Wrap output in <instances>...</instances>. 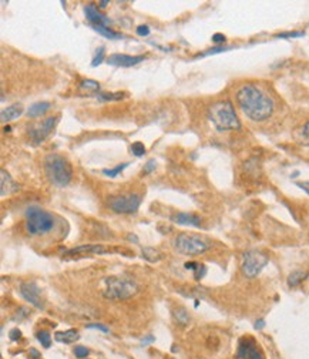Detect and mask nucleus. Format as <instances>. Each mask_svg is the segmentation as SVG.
<instances>
[{
  "label": "nucleus",
  "instance_id": "obj_40",
  "mask_svg": "<svg viewBox=\"0 0 309 359\" xmlns=\"http://www.w3.org/2000/svg\"><path fill=\"white\" fill-rule=\"evenodd\" d=\"M197 267H198V262H185V268H187V270L194 271Z\"/></svg>",
  "mask_w": 309,
  "mask_h": 359
},
{
  "label": "nucleus",
  "instance_id": "obj_15",
  "mask_svg": "<svg viewBox=\"0 0 309 359\" xmlns=\"http://www.w3.org/2000/svg\"><path fill=\"white\" fill-rule=\"evenodd\" d=\"M171 221L176 224H180V225L201 227V218L197 214H191V213H177L171 217Z\"/></svg>",
  "mask_w": 309,
  "mask_h": 359
},
{
  "label": "nucleus",
  "instance_id": "obj_18",
  "mask_svg": "<svg viewBox=\"0 0 309 359\" xmlns=\"http://www.w3.org/2000/svg\"><path fill=\"white\" fill-rule=\"evenodd\" d=\"M49 110H50V103L49 101H37V103H34L27 109L26 114L30 119H37V117L44 116Z\"/></svg>",
  "mask_w": 309,
  "mask_h": 359
},
{
  "label": "nucleus",
  "instance_id": "obj_1",
  "mask_svg": "<svg viewBox=\"0 0 309 359\" xmlns=\"http://www.w3.org/2000/svg\"><path fill=\"white\" fill-rule=\"evenodd\" d=\"M237 103L243 113L252 121H264L274 113V101L254 84H245L237 91Z\"/></svg>",
  "mask_w": 309,
  "mask_h": 359
},
{
  "label": "nucleus",
  "instance_id": "obj_2",
  "mask_svg": "<svg viewBox=\"0 0 309 359\" xmlns=\"http://www.w3.org/2000/svg\"><path fill=\"white\" fill-rule=\"evenodd\" d=\"M208 120L214 124L218 131L240 130L241 123L235 113V109L231 101L221 100L217 101L208 109Z\"/></svg>",
  "mask_w": 309,
  "mask_h": 359
},
{
  "label": "nucleus",
  "instance_id": "obj_22",
  "mask_svg": "<svg viewBox=\"0 0 309 359\" xmlns=\"http://www.w3.org/2000/svg\"><path fill=\"white\" fill-rule=\"evenodd\" d=\"M78 88L80 90H86L87 93H96V91L100 90V84L97 81H94V80H83V81H80Z\"/></svg>",
  "mask_w": 309,
  "mask_h": 359
},
{
  "label": "nucleus",
  "instance_id": "obj_11",
  "mask_svg": "<svg viewBox=\"0 0 309 359\" xmlns=\"http://www.w3.org/2000/svg\"><path fill=\"white\" fill-rule=\"evenodd\" d=\"M20 295L27 302H30L33 306H36L37 309H43L44 308L42 296H40V288L33 281L22 283V285H20Z\"/></svg>",
  "mask_w": 309,
  "mask_h": 359
},
{
  "label": "nucleus",
  "instance_id": "obj_38",
  "mask_svg": "<svg viewBox=\"0 0 309 359\" xmlns=\"http://www.w3.org/2000/svg\"><path fill=\"white\" fill-rule=\"evenodd\" d=\"M87 328H93V329H100V331H103V332H110V329L107 327H103V325H100V324H90L87 325Z\"/></svg>",
  "mask_w": 309,
  "mask_h": 359
},
{
  "label": "nucleus",
  "instance_id": "obj_28",
  "mask_svg": "<svg viewBox=\"0 0 309 359\" xmlns=\"http://www.w3.org/2000/svg\"><path fill=\"white\" fill-rule=\"evenodd\" d=\"M131 152L135 155V157H141V155H144V154H145V147H144L143 143L140 142L132 143Z\"/></svg>",
  "mask_w": 309,
  "mask_h": 359
},
{
  "label": "nucleus",
  "instance_id": "obj_39",
  "mask_svg": "<svg viewBox=\"0 0 309 359\" xmlns=\"http://www.w3.org/2000/svg\"><path fill=\"white\" fill-rule=\"evenodd\" d=\"M299 188H302L307 194H309V181H301V183H297Z\"/></svg>",
  "mask_w": 309,
  "mask_h": 359
},
{
  "label": "nucleus",
  "instance_id": "obj_29",
  "mask_svg": "<svg viewBox=\"0 0 309 359\" xmlns=\"http://www.w3.org/2000/svg\"><path fill=\"white\" fill-rule=\"evenodd\" d=\"M231 47H221V46H218V47H214V49H210V50H207L205 53H201V55H198L197 57H205V56H210V55H217V53H221V52H227V50H230Z\"/></svg>",
  "mask_w": 309,
  "mask_h": 359
},
{
  "label": "nucleus",
  "instance_id": "obj_10",
  "mask_svg": "<svg viewBox=\"0 0 309 359\" xmlns=\"http://www.w3.org/2000/svg\"><path fill=\"white\" fill-rule=\"evenodd\" d=\"M56 124H57V117H49V119L43 120L42 123L36 124L34 127H32V129L29 130V136H30L32 142H33L34 144L43 143L44 140L49 137V134L53 131Z\"/></svg>",
  "mask_w": 309,
  "mask_h": 359
},
{
  "label": "nucleus",
  "instance_id": "obj_26",
  "mask_svg": "<svg viewBox=\"0 0 309 359\" xmlns=\"http://www.w3.org/2000/svg\"><path fill=\"white\" fill-rule=\"evenodd\" d=\"M174 318L178 321V324H181V325H187L188 321H189V316H188L185 309H178V311H176V312H174Z\"/></svg>",
  "mask_w": 309,
  "mask_h": 359
},
{
  "label": "nucleus",
  "instance_id": "obj_5",
  "mask_svg": "<svg viewBox=\"0 0 309 359\" xmlns=\"http://www.w3.org/2000/svg\"><path fill=\"white\" fill-rule=\"evenodd\" d=\"M55 217L40 207L32 206L26 210V231L30 235H43L55 228Z\"/></svg>",
  "mask_w": 309,
  "mask_h": 359
},
{
  "label": "nucleus",
  "instance_id": "obj_24",
  "mask_svg": "<svg viewBox=\"0 0 309 359\" xmlns=\"http://www.w3.org/2000/svg\"><path fill=\"white\" fill-rule=\"evenodd\" d=\"M37 341L42 344L43 348H50V345H52V337H50V334L47 331L37 332Z\"/></svg>",
  "mask_w": 309,
  "mask_h": 359
},
{
  "label": "nucleus",
  "instance_id": "obj_21",
  "mask_svg": "<svg viewBox=\"0 0 309 359\" xmlns=\"http://www.w3.org/2000/svg\"><path fill=\"white\" fill-rule=\"evenodd\" d=\"M93 29H94V30H96L97 33H100L101 36H104V37L110 39V40H116V39H120V37H123L120 33L113 32L111 29L107 27V26H93Z\"/></svg>",
  "mask_w": 309,
  "mask_h": 359
},
{
  "label": "nucleus",
  "instance_id": "obj_42",
  "mask_svg": "<svg viewBox=\"0 0 309 359\" xmlns=\"http://www.w3.org/2000/svg\"><path fill=\"white\" fill-rule=\"evenodd\" d=\"M107 4H109V1H107V0H103V1H100V3H99V6L101 7V9H104V7H106Z\"/></svg>",
  "mask_w": 309,
  "mask_h": 359
},
{
  "label": "nucleus",
  "instance_id": "obj_13",
  "mask_svg": "<svg viewBox=\"0 0 309 359\" xmlns=\"http://www.w3.org/2000/svg\"><path fill=\"white\" fill-rule=\"evenodd\" d=\"M84 14H86L88 22L91 23L93 26H109L111 23L110 19L106 17L103 13H100L99 7L93 3H90L84 7Z\"/></svg>",
  "mask_w": 309,
  "mask_h": 359
},
{
  "label": "nucleus",
  "instance_id": "obj_43",
  "mask_svg": "<svg viewBox=\"0 0 309 359\" xmlns=\"http://www.w3.org/2000/svg\"><path fill=\"white\" fill-rule=\"evenodd\" d=\"M153 341H154V338L150 337V338H147V339H143V344H148V342H153Z\"/></svg>",
  "mask_w": 309,
  "mask_h": 359
},
{
  "label": "nucleus",
  "instance_id": "obj_32",
  "mask_svg": "<svg viewBox=\"0 0 309 359\" xmlns=\"http://www.w3.org/2000/svg\"><path fill=\"white\" fill-rule=\"evenodd\" d=\"M205 272H207V268H205V265H201V264H198V267L194 270V278L197 280V281H199L204 275H205Z\"/></svg>",
  "mask_w": 309,
  "mask_h": 359
},
{
  "label": "nucleus",
  "instance_id": "obj_7",
  "mask_svg": "<svg viewBox=\"0 0 309 359\" xmlns=\"http://www.w3.org/2000/svg\"><path fill=\"white\" fill-rule=\"evenodd\" d=\"M268 261H269L268 257L261 251H247V252H244L243 264H241L243 274L247 278H255L261 274Z\"/></svg>",
  "mask_w": 309,
  "mask_h": 359
},
{
  "label": "nucleus",
  "instance_id": "obj_37",
  "mask_svg": "<svg viewBox=\"0 0 309 359\" xmlns=\"http://www.w3.org/2000/svg\"><path fill=\"white\" fill-rule=\"evenodd\" d=\"M20 335H22V332L17 329V328H14V329H11L10 331V339L11 341H17V339H20Z\"/></svg>",
  "mask_w": 309,
  "mask_h": 359
},
{
  "label": "nucleus",
  "instance_id": "obj_16",
  "mask_svg": "<svg viewBox=\"0 0 309 359\" xmlns=\"http://www.w3.org/2000/svg\"><path fill=\"white\" fill-rule=\"evenodd\" d=\"M109 250H106L103 245L97 244H88V245H80L77 248L66 251V255H80V254H107Z\"/></svg>",
  "mask_w": 309,
  "mask_h": 359
},
{
  "label": "nucleus",
  "instance_id": "obj_9",
  "mask_svg": "<svg viewBox=\"0 0 309 359\" xmlns=\"http://www.w3.org/2000/svg\"><path fill=\"white\" fill-rule=\"evenodd\" d=\"M237 358L238 359H265V355L259 349V345L256 344L254 338L251 335H245L238 342L237 349Z\"/></svg>",
  "mask_w": 309,
  "mask_h": 359
},
{
  "label": "nucleus",
  "instance_id": "obj_14",
  "mask_svg": "<svg viewBox=\"0 0 309 359\" xmlns=\"http://www.w3.org/2000/svg\"><path fill=\"white\" fill-rule=\"evenodd\" d=\"M0 196L6 197L10 196L13 193L19 191V184L13 180L10 174L6 171V170H1L0 171Z\"/></svg>",
  "mask_w": 309,
  "mask_h": 359
},
{
  "label": "nucleus",
  "instance_id": "obj_20",
  "mask_svg": "<svg viewBox=\"0 0 309 359\" xmlns=\"http://www.w3.org/2000/svg\"><path fill=\"white\" fill-rule=\"evenodd\" d=\"M307 277H308L307 272L294 271L292 274H289V277H288V285L291 288H295V287H298L299 284L304 283V280H307Z\"/></svg>",
  "mask_w": 309,
  "mask_h": 359
},
{
  "label": "nucleus",
  "instance_id": "obj_23",
  "mask_svg": "<svg viewBox=\"0 0 309 359\" xmlns=\"http://www.w3.org/2000/svg\"><path fill=\"white\" fill-rule=\"evenodd\" d=\"M127 165H128V163H123L119 164V165L114 167V168H106V170H103V174L107 175V177H111V178H114V177H117V175L120 174L123 170H125Z\"/></svg>",
  "mask_w": 309,
  "mask_h": 359
},
{
  "label": "nucleus",
  "instance_id": "obj_4",
  "mask_svg": "<svg viewBox=\"0 0 309 359\" xmlns=\"http://www.w3.org/2000/svg\"><path fill=\"white\" fill-rule=\"evenodd\" d=\"M106 288L103 291V296L111 301L128 299L138 292V285L127 277H110L106 278Z\"/></svg>",
  "mask_w": 309,
  "mask_h": 359
},
{
  "label": "nucleus",
  "instance_id": "obj_17",
  "mask_svg": "<svg viewBox=\"0 0 309 359\" xmlns=\"http://www.w3.org/2000/svg\"><path fill=\"white\" fill-rule=\"evenodd\" d=\"M23 114V107L22 104H19V103H14V104H11V106H7L6 109L1 110V113H0V119L3 123H7V121H11V120L17 119V117H20Z\"/></svg>",
  "mask_w": 309,
  "mask_h": 359
},
{
  "label": "nucleus",
  "instance_id": "obj_12",
  "mask_svg": "<svg viewBox=\"0 0 309 359\" xmlns=\"http://www.w3.org/2000/svg\"><path fill=\"white\" fill-rule=\"evenodd\" d=\"M144 60V56H128L122 55V53H114L107 57V63L110 66H117V67H131V66L138 65Z\"/></svg>",
  "mask_w": 309,
  "mask_h": 359
},
{
  "label": "nucleus",
  "instance_id": "obj_19",
  "mask_svg": "<svg viewBox=\"0 0 309 359\" xmlns=\"http://www.w3.org/2000/svg\"><path fill=\"white\" fill-rule=\"evenodd\" d=\"M78 339V332L76 329H68L66 332H57L56 334V341L63 342V344H73Z\"/></svg>",
  "mask_w": 309,
  "mask_h": 359
},
{
  "label": "nucleus",
  "instance_id": "obj_6",
  "mask_svg": "<svg viewBox=\"0 0 309 359\" xmlns=\"http://www.w3.org/2000/svg\"><path fill=\"white\" fill-rule=\"evenodd\" d=\"M174 247L180 254L184 255H199L210 250L211 242L201 235L183 232L174 239Z\"/></svg>",
  "mask_w": 309,
  "mask_h": 359
},
{
  "label": "nucleus",
  "instance_id": "obj_31",
  "mask_svg": "<svg viewBox=\"0 0 309 359\" xmlns=\"http://www.w3.org/2000/svg\"><path fill=\"white\" fill-rule=\"evenodd\" d=\"M301 139H302L304 143L309 144V121H307V123L304 124V127L301 129Z\"/></svg>",
  "mask_w": 309,
  "mask_h": 359
},
{
  "label": "nucleus",
  "instance_id": "obj_34",
  "mask_svg": "<svg viewBox=\"0 0 309 359\" xmlns=\"http://www.w3.org/2000/svg\"><path fill=\"white\" fill-rule=\"evenodd\" d=\"M155 160H148L147 161V164H145V167H144V170H143V173L144 174H150L153 170H155Z\"/></svg>",
  "mask_w": 309,
  "mask_h": 359
},
{
  "label": "nucleus",
  "instance_id": "obj_3",
  "mask_svg": "<svg viewBox=\"0 0 309 359\" xmlns=\"http://www.w3.org/2000/svg\"><path fill=\"white\" fill-rule=\"evenodd\" d=\"M44 173L53 185L66 187L71 181L73 168L64 157L59 154H49L44 158Z\"/></svg>",
  "mask_w": 309,
  "mask_h": 359
},
{
  "label": "nucleus",
  "instance_id": "obj_25",
  "mask_svg": "<svg viewBox=\"0 0 309 359\" xmlns=\"http://www.w3.org/2000/svg\"><path fill=\"white\" fill-rule=\"evenodd\" d=\"M124 98V93H100V101H117Z\"/></svg>",
  "mask_w": 309,
  "mask_h": 359
},
{
  "label": "nucleus",
  "instance_id": "obj_30",
  "mask_svg": "<svg viewBox=\"0 0 309 359\" xmlns=\"http://www.w3.org/2000/svg\"><path fill=\"white\" fill-rule=\"evenodd\" d=\"M305 33L304 32H285L276 34V39H291V37H302Z\"/></svg>",
  "mask_w": 309,
  "mask_h": 359
},
{
  "label": "nucleus",
  "instance_id": "obj_36",
  "mask_svg": "<svg viewBox=\"0 0 309 359\" xmlns=\"http://www.w3.org/2000/svg\"><path fill=\"white\" fill-rule=\"evenodd\" d=\"M225 36L224 34H221V33H215L214 36H212V42L217 44H221V43H225Z\"/></svg>",
  "mask_w": 309,
  "mask_h": 359
},
{
  "label": "nucleus",
  "instance_id": "obj_27",
  "mask_svg": "<svg viewBox=\"0 0 309 359\" xmlns=\"http://www.w3.org/2000/svg\"><path fill=\"white\" fill-rule=\"evenodd\" d=\"M104 56H106V52H104V47H100L97 49V53L96 56L93 57V60H91V66L93 67H97L99 65L103 63V60H104Z\"/></svg>",
  "mask_w": 309,
  "mask_h": 359
},
{
  "label": "nucleus",
  "instance_id": "obj_8",
  "mask_svg": "<svg viewBox=\"0 0 309 359\" xmlns=\"http://www.w3.org/2000/svg\"><path fill=\"white\" fill-rule=\"evenodd\" d=\"M140 204H141V198L137 194L113 197L109 200V206L117 214H134L140 208Z\"/></svg>",
  "mask_w": 309,
  "mask_h": 359
},
{
  "label": "nucleus",
  "instance_id": "obj_33",
  "mask_svg": "<svg viewBox=\"0 0 309 359\" xmlns=\"http://www.w3.org/2000/svg\"><path fill=\"white\" fill-rule=\"evenodd\" d=\"M88 354H90V351L87 348H84V347H76L74 348V355L80 359L87 358Z\"/></svg>",
  "mask_w": 309,
  "mask_h": 359
},
{
  "label": "nucleus",
  "instance_id": "obj_41",
  "mask_svg": "<svg viewBox=\"0 0 309 359\" xmlns=\"http://www.w3.org/2000/svg\"><path fill=\"white\" fill-rule=\"evenodd\" d=\"M264 324H265L264 319H261V321H256V322H255V328H256V329H261V328H264Z\"/></svg>",
  "mask_w": 309,
  "mask_h": 359
},
{
  "label": "nucleus",
  "instance_id": "obj_35",
  "mask_svg": "<svg viewBox=\"0 0 309 359\" xmlns=\"http://www.w3.org/2000/svg\"><path fill=\"white\" fill-rule=\"evenodd\" d=\"M137 34H138V36H141V37L148 36V34H150V27H148L147 24H141V26H138V27H137Z\"/></svg>",
  "mask_w": 309,
  "mask_h": 359
}]
</instances>
